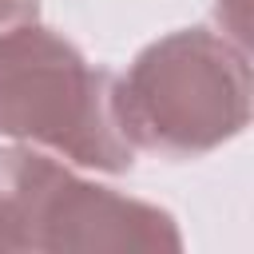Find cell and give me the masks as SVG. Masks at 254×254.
<instances>
[{"label": "cell", "mask_w": 254, "mask_h": 254, "mask_svg": "<svg viewBox=\"0 0 254 254\" xmlns=\"http://www.w3.org/2000/svg\"><path fill=\"white\" fill-rule=\"evenodd\" d=\"M115 115L135 151L198 159L250 123L246 48L210 28H179L147 44L115 75Z\"/></svg>", "instance_id": "cell-1"}, {"label": "cell", "mask_w": 254, "mask_h": 254, "mask_svg": "<svg viewBox=\"0 0 254 254\" xmlns=\"http://www.w3.org/2000/svg\"><path fill=\"white\" fill-rule=\"evenodd\" d=\"M0 135L107 175L135 163L115 115V75L40 20L0 32Z\"/></svg>", "instance_id": "cell-2"}, {"label": "cell", "mask_w": 254, "mask_h": 254, "mask_svg": "<svg viewBox=\"0 0 254 254\" xmlns=\"http://www.w3.org/2000/svg\"><path fill=\"white\" fill-rule=\"evenodd\" d=\"M0 250L163 254L183 250L179 222L143 198L87 183L36 147H0Z\"/></svg>", "instance_id": "cell-3"}, {"label": "cell", "mask_w": 254, "mask_h": 254, "mask_svg": "<svg viewBox=\"0 0 254 254\" xmlns=\"http://www.w3.org/2000/svg\"><path fill=\"white\" fill-rule=\"evenodd\" d=\"M214 16H218L226 40H234V44L246 40V0H218V4H214ZM242 48H246V44H242Z\"/></svg>", "instance_id": "cell-4"}, {"label": "cell", "mask_w": 254, "mask_h": 254, "mask_svg": "<svg viewBox=\"0 0 254 254\" xmlns=\"http://www.w3.org/2000/svg\"><path fill=\"white\" fill-rule=\"evenodd\" d=\"M36 12H40V4H36V0H0V32H8V28H16V24L36 20Z\"/></svg>", "instance_id": "cell-5"}]
</instances>
